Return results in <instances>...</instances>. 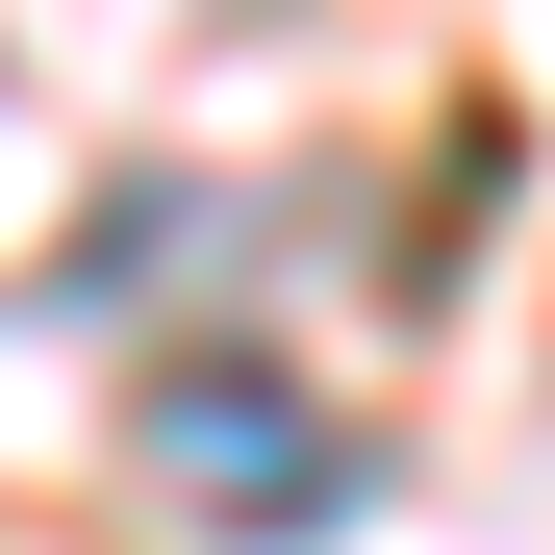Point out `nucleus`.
Wrapping results in <instances>:
<instances>
[{
    "label": "nucleus",
    "mask_w": 555,
    "mask_h": 555,
    "mask_svg": "<svg viewBox=\"0 0 555 555\" xmlns=\"http://www.w3.org/2000/svg\"><path fill=\"white\" fill-rule=\"evenodd\" d=\"M127 454H152L203 530H253V555H304V530L353 505V454H328V404H304V379H152V429H127Z\"/></svg>",
    "instance_id": "nucleus-1"
}]
</instances>
